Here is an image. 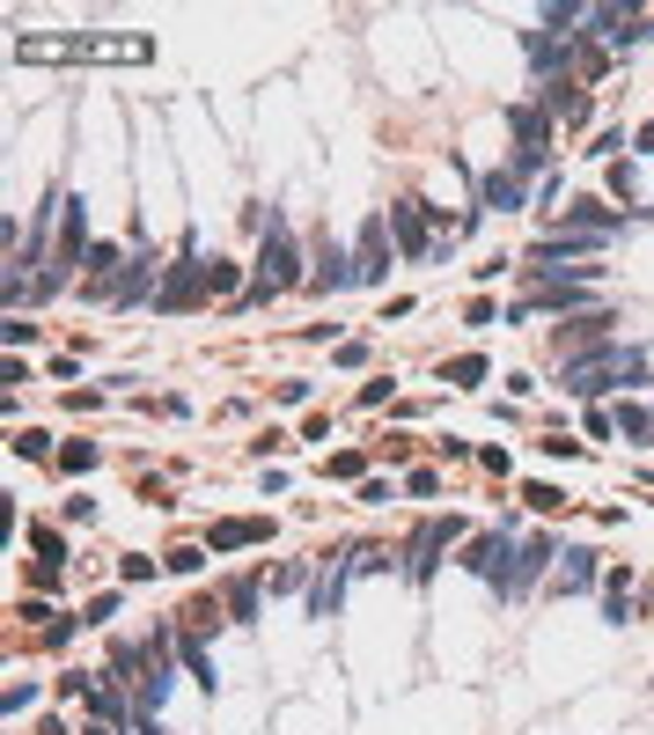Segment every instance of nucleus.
<instances>
[{
    "label": "nucleus",
    "instance_id": "6ab92c4d",
    "mask_svg": "<svg viewBox=\"0 0 654 735\" xmlns=\"http://www.w3.org/2000/svg\"><path fill=\"white\" fill-rule=\"evenodd\" d=\"M89 464H97V449H89V441H67V449H59V471H74V478H81Z\"/></svg>",
    "mask_w": 654,
    "mask_h": 735
},
{
    "label": "nucleus",
    "instance_id": "423d86ee",
    "mask_svg": "<svg viewBox=\"0 0 654 735\" xmlns=\"http://www.w3.org/2000/svg\"><path fill=\"white\" fill-rule=\"evenodd\" d=\"M456 538H463L456 514H435V522H419V538H413V581H427V574L441 566V552H449Z\"/></svg>",
    "mask_w": 654,
    "mask_h": 735
},
{
    "label": "nucleus",
    "instance_id": "9d476101",
    "mask_svg": "<svg viewBox=\"0 0 654 735\" xmlns=\"http://www.w3.org/2000/svg\"><path fill=\"white\" fill-rule=\"evenodd\" d=\"M478 206H485V214H515V206H522V177H515V170H493L478 184Z\"/></svg>",
    "mask_w": 654,
    "mask_h": 735
},
{
    "label": "nucleus",
    "instance_id": "6e6552de",
    "mask_svg": "<svg viewBox=\"0 0 654 735\" xmlns=\"http://www.w3.org/2000/svg\"><path fill=\"white\" fill-rule=\"evenodd\" d=\"M383 272H390V220H368V228H361V250H353V280H361V287H375Z\"/></svg>",
    "mask_w": 654,
    "mask_h": 735
},
{
    "label": "nucleus",
    "instance_id": "1a4fd4ad",
    "mask_svg": "<svg viewBox=\"0 0 654 735\" xmlns=\"http://www.w3.org/2000/svg\"><path fill=\"white\" fill-rule=\"evenodd\" d=\"M537 309H552V317H566V309H588V287H544L537 302H522V309H508V324H522V317H537ZM596 317V309H588Z\"/></svg>",
    "mask_w": 654,
    "mask_h": 735
},
{
    "label": "nucleus",
    "instance_id": "aec40b11",
    "mask_svg": "<svg viewBox=\"0 0 654 735\" xmlns=\"http://www.w3.org/2000/svg\"><path fill=\"white\" fill-rule=\"evenodd\" d=\"M449 383H463V391H471V383H485V361H478V353H463V361L449 368Z\"/></svg>",
    "mask_w": 654,
    "mask_h": 735
},
{
    "label": "nucleus",
    "instance_id": "2eb2a0df",
    "mask_svg": "<svg viewBox=\"0 0 654 735\" xmlns=\"http://www.w3.org/2000/svg\"><path fill=\"white\" fill-rule=\"evenodd\" d=\"M30 552L45 559V574H59V566H67V552H59V538H52V530H30Z\"/></svg>",
    "mask_w": 654,
    "mask_h": 735
},
{
    "label": "nucleus",
    "instance_id": "f03ea898",
    "mask_svg": "<svg viewBox=\"0 0 654 735\" xmlns=\"http://www.w3.org/2000/svg\"><path fill=\"white\" fill-rule=\"evenodd\" d=\"M302 287V272H294V236H287V220L272 214L266 220V250H258V287L243 294V309H258V302H272V294H287Z\"/></svg>",
    "mask_w": 654,
    "mask_h": 735
},
{
    "label": "nucleus",
    "instance_id": "ddd939ff",
    "mask_svg": "<svg viewBox=\"0 0 654 735\" xmlns=\"http://www.w3.org/2000/svg\"><path fill=\"white\" fill-rule=\"evenodd\" d=\"M258 538H272L266 514H250V522H214V552H236V544H258Z\"/></svg>",
    "mask_w": 654,
    "mask_h": 735
},
{
    "label": "nucleus",
    "instance_id": "39448f33",
    "mask_svg": "<svg viewBox=\"0 0 654 735\" xmlns=\"http://www.w3.org/2000/svg\"><path fill=\"white\" fill-rule=\"evenodd\" d=\"M206 287H214V265H206L199 250H184V258L170 265V280H162V294H155V309H192Z\"/></svg>",
    "mask_w": 654,
    "mask_h": 735
},
{
    "label": "nucleus",
    "instance_id": "f257e3e1",
    "mask_svg": "<svg viewBox=\"0 0 654 735\" xmlns=\"http://www.w3.org/2000/svg\"><path fill=\"white\" fill-rule=\"evenodd\" d=\"M625 383H647V353L640 346H604V353H574L566 361V391L574 397H604V391H625Z\"/></svg>",
    "mask_w": 654,
    "mask_h": 735
},
{
    "label": "nucleus",
    "instance_id": "4468645a",
    "mask_svg": "<svg viewBox=\"0 0 654 735\" xmlns=\"http://www.w3.org/2000/svg\"><path fill=\"white\" fill-rule=\"evenodd\" d=\"M596 581V552H559V588H588Z\"/></svg>",
    "mask_w": 654,
    "mask_h": 735
},
{
    "label": "nucleus",
    "instance_id": "0eeeda50",
    "mask_svg": "<svg viewBox=\"0 0 654 735\" xmlns=\"http://www.w3.org/2000/svg\"><path fill=\"white\" fill-rule=\"evenodd\" d=\"M552 559H559V544H552V538H530V544H522V559L500 566V596H530V581H537Z\"/></svg>",
    "mask_w": 654,
    "mask_h": 735
},
{
    "label": "nucleus",
    "instance_id": "9b49d317",
    "mask_svg": "<svg viewBox=\"0 0 654 735\" xmlns=\"http://www.w3.org/2000/svg\"><path fill=\"white\" fill-rule=\"evenodd\" d=\"M316 265H324V272L309 280L316 294H331V287H361V280H353V258H346L339 244H324V258H316Z\"/></svg>",
    "mask_w": 654,
    "mask_h": 735
},
{
    "label": "nucleus",
    "instance_id": "dca6fc26",
    "mask_svg": "<svg viewBox=\"0 0 654 735\" xmlns=\"http://www.w3.org/2000/svg\"><path fill=\"white\" fill-rule=\"evenodd\" d=\"M177 647H184V662H192V677H199V685H206V691H214V662H206V647H199L192 633L177 640Z\"/></svg>",
    "mask_w": 654,
    "mask_h": 735
},
{
    "label": "nucleus",
    "instance_id": "20e7f679",
    "mask_svg": "<svg viewBox=\"0 0 654 735\" xmlns=\"http://www.w3.org/2000/svg\"><path fill=\"white\" fill-rule=\"evenodd\" d=\"M508 125H515V177L544 170V155H552V118H544L537 103H515Z\"/></svg>",
    "mask_w": 654,
    "mask_h": 735
},
{
    "label": "nucleus",
    "instance_id": "a211bd4d",
    "mask_svg": "<svg viewBox=\"0 0 654 735\" xmlns=\"http://www.w3.org/2000/svg\"><path fill=\"white\" fill-rule=\"evenodd\" d=\"M618 434L647 441V434H654V412H640V405H625V412H618Z\"/></svg>",
    "mask_w": 654,
    "mask_h": 735
},
{
    "label": "nucleus",
    "instance_id": "f8f14e48",
    "mask_svg": "<svg viewBox=\"0 0 654 735\" xmlns=\"http://www.w3.org/2000/svg\"><path fill=\"white\" fill-rule=\"evenodd\" d=\"M500 559H508V530H493V538H478L463 566H471V574H485V581H500Z\"/></svg>",
    "mask_w": 654,
    "mask_h": 735
},
{
    "label": "nucleus",
    "instance_id": "7ed1b4c3",
    "mask_svg": "<svg viewBox=\"0 0 654 735\" xmlns=\"http://www.w3.org/2000/svg\"><path fill=\"white\" fill-rule=\"evenodd\" d=\"M390 236H397V250H405L413 265H427V258L449 250V236L427 228V206H419V199H397V206H390Z\"/></svg>",
    "mask_w": 654,
    "mask_h": 735
},
{
    "label": "nucleus",
    "instance_id": "f3484780",
    "mask_svg": "<svg viewBox=\"0 0 654 735\" xmlns=\"http://www.w3.org/2000/svg\"><path fill=\"white\" fill-rule=\"evenodd\" d=\"M228 611L250 625V618H258V581H236V588H228Z\"/></svg>",
    "mask_w": 654,
    "mask_h": 735
},
{
    "label": "nucleus",
    "instance_id": "412c9836",
    "mask_svg": "<svg viewBox=\"0 0 654 735\" xmlns=\"http://www.w3.org/2000/svg\"><path fill=\"white\" fill-rule=\"evenodd\" d=\"M45 449H52L45 427H23V434H15V456H45Z\"/></svg>",
    "mask_w": 654,
    "mask_h": 735
}]
</instances>
